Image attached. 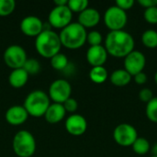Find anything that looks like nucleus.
Instances as JSON below:
<instances>
[{"instance_id": "obj_1", "label": "nucleus", "mask_w": 157, "mask_h": 157, "mask_svg": "<svg viewBox=\"0 0 157 157\" xmlns=\"http://www.w3.org/2000/svg\"><path fill=\"white\" fill-rule=\"evenodd\" d=\"M104 47L108 54L116 58H125L134 51V39L123 29L109 31L105 39Z\"/></svg>"}, {"instance_id": "obj_2", "label": "nucleus", "mask_w": 157, "mask_h": 157, "mask_svg": "<svg viewBox=\"0 0 157 157\" xmlns=\"http://www.w3.org/2000/svg\"><path fill=\"white\" fill-rule=\"evenodd\" d=\"M35 48L40 55L51 59L56 53L60 52L62 48L59 34L51 29H44L36 37Z\"/></svg>"}, {"instance_id": "obj_3", "label": "nucleus", "mask_w": 157, "mask_h": 157, "mask_svg": "<svg viewBox=\"0 0 157 157\" xmlns=\"http://www.w3.org/2000/svg\"><path fill=\"white\" fill-rule=\"evenodd\" d=\"M86 29L78 22L70 23L59 33L62 46L71 50L81 48L86 42Z\"/></svg>"}, {"instance_id": "obj_4", "label": "nucleus", "mask_w": 157, "mask_h": 157, "mask_svg": "<svg viewBox=\"0 0 157 157\" xmlns=\"http://www.w3.org/2000/svg\"><path fill=\"white\" fill-rule=\"evenodd\" d=\"M51 105V99L47 93L42 90H33L29 93L24 100L23 107L29 116L42 117Z\"/></svg>"}, {"instance_id": "obj_5", "label": "nucleus", "mask_w": 157, "mask_h": 157, "mask_svg": "<svg viewBox=\"0 0 157 157\" xmlns=\"http://www.w3.org/2000/svg\"><path fill=\"white\" fill-rule=\"evenodd\" d=\"M12 147L14 153L18 157H31L36 151L37 144L29 131L21 130L14 135Z\"/></svg>"}, {"instance_id": "obj_6", "label": "nucleus", "mask_w": 157, "mask_h": 157, "mask_svg": "<svg viewBox=\"0 0 157 157\" xmlns=\"http://www.w3.org/2000/svg\"><path fill=\"white\" fill-rule=\"evenodd\" d=\"M104 23L110 31L122 30L128 21V16L125 11L117 6H109L104 13Z\"/></svg>"}, {"instance_id": "obj_7", "label": "nucleus", "mask_w": 157, "mask_h": 157, "mask_svg": "<svg viewBox=\"0 0 157 157\" xmlns=\"http://www.w3.org/2000/svg\"><path fill=\"white\" fill-rule=\"evenodd\" d=\"M3 59L5 63L12 70L23 68L28 56L25 49L18 44L9 45L4 52Z\"/></svg>"}, {"instance_id": "obj_8", "label": "nucleus", "mask_w": 157, "mask_h": 157, "mask_svg": "<svg viewBox=\"0 0 157 157\" xmlns=\"http://www.w3.org/2000/svg\"><path fill=\"white\" fill-rule=\"evenodd\" d=\"M73 12L67 5L55 6L49 13L48 23L51 27L63 29L70 23H72Z\"/></svg>"}, {"instance_id": "obj_9", "label": "nucleus", "mask_w": 157, "mask_h": 157, "mask_svg": "<svg viewBox=\"0 0 157 157\" xmlns=\"http://www.w3.org/2000/svg\"><path fill=\"white\" fill-rule=\"evenodd\" d=\"M72 94V86L65 79H56L49 86L48 96L53 103L63 104Z\"/></svg>"}, {"instance_id": "obj_10", "label": "nucleus", "mask_w": 157, "mask_h": 157, "mask_svg": "<svg viewBox=\"0 0 157 157\" xmlns=\"http://www.w3.org/2000/svg\"><path fill=\"white\" fill-rule=\"evenodd\" d=\"M138 137L137 130L129 123L119 124L113 132L114 141L119 145L123 147L132 146Z\"/></svg>"}, {"instance_id": "obj_11", "label": "nucleus", "mask_w": 157, "mask_h": 157, "mask_svg": "<svg viewBox=\"0 0 157 157\" xmlns=\"http://www.w3.org/2000/svg\"><path fill=\"white\" fill-rule=\"evenodd\" d=\"M146 64L145 55L137 50L132 51L124 58V69L132 75L144 72V69Z\"/></svg>"}, {"instance_id": "obj_12", "label": "nucleus", "mask_w": 157, "mask_h": 157, "mask_svg": "<svg viewBox=\"0 0 157 157\" xmlns=\"http://www.w3.org/2000/svg\"><path fill=\"white\" fill-rule=\"evenodd\" d=\"M20 30L27 36L37 37L44 29V24L42 20L37 16L29 15L25 17L20 21Z\"/></svg>"}, {"instance_id": "obj_13", "label": "nucleus", "mask_w": 157, "mask_h": 157, "mask_svg": "<svg viewBox=\"0 0 157 157\" xmlns=\"http://www.w3.org/2000/svg\"><path fill=\"white\" fill-rule=\"evenodd\" d=\"M65 129L73 136H81L86 132L87 121L84 116L74 113L66 119Z\"/></svg>"}, {"instance_id": "obj_14", "label": "nucleus", "mask_w": 157, "mask_h": 157, "mask_svg": "<svg viewBox=\"0 0 157 157\" xmlns=\"http://www.w3.org/2000/svg\"><path fill=\"white\" fill-rule=\"evenodd\" d=\"M29 113L26 109L21 105H14L7 109L5 114L6 121L13 126L23 124L29 118Z\"/></svg>"}, {"instance_id": "obj_15", "label": "nucleus", "mask_w": 157, "mask_h": 157, "mask_svg": "<svg viewBox=\"0 0 157 157\" xmlns=\"http://www.w3.org/2000/svg\"><path fill=\"white\" fill-rule=\"evenodd\" d=\"M108 55L104 46H90L86 52V60L92 67L103 66L108 60Z\"/></svg>"}, {"instance_id": "obj_16", "label": "nucleus", "mask_w": 157, "mask_h": 157, "mask_svg": "<svg viewBox=\"0 0 157 157\" xmlns=\"http://www.w3.org/2000/svg\"><path fill=\"white\" fill-rule=\"evenodd\" d=\"M100 13L93 7H87L78 15V23L85 29L96 27L100 21Z\"/></svg>"}, {"instance_id": "obj_17", "label": "nucleus", "mask_w": 157, "mask_h": 157, "mask_svg": "<svg viewBox=\"0 0 157 157\" xmlns=\"http://www.w3.org/2000/svg\"><path fill=\"white\" fill-rule=\"evenodd\" d=\"M65 115H66V111L63 104L51 103V105L49 106L48 109L44 114V118L49 123L54 124L63 121Z\"/></svg>"}, {"instance_id": "obj_18", "label": "nucleus", "mask_w": 157, "mask_h": 157, "mask_svg": "<svg viewBox=\"0 0 157 157\" xmlns=\"http://www.w3.org/2000/svg\"><path fill=\"white\" fill-rule=\"evenodd\" d=\"M29 77V74L23 68H17L11 71L8 76V81L11 86L15 88H20L27 84Z\"/></svg>"}, {"instance_id": "obj_19", "label": "nucleus", "mask_w": 157, "mask_h": 157, "mask_svg": "<svg viewBox=\"0 0 157 157\" xmlns=\"http://www.w3.org/2000/svg\"><path fill=\"white\" fill-rule=\"evenodd\" d=\"M132 76L125 69H118L111 73L109 79L112 85L116 86H125L132 81Z\"/></svg>"}, {"instance_id": "obj_20", "label": "nucleus", "mask_w": 157, "mask_h": 157, "mask_svg": "<svg viewBox=\"0 0 157 157\" xmlns=\"http://www.w3.org/2000/svg\"><path fill=\"white\" fill-rule=\"evenodd\" d=\"M109 77L108 70L104 66L92 67L89 71V78L95 84H103Z\"/></svg>"}, {"instance_id": "obj_21", "label": "nucleus", "mask_w": 157, "mask_h": 157, "mask_svg": "<svg viewBox=\"0 0 157 157\" xmlns=\"http://www.w3.org/2000/svg\"><path fill=\"white\" fill-rule=\"evenodd\" d=\"M132 147L133 152L139 155H144L148 154L151 150V145L149 141L146 138H143V137H138L133 143V144L132 145Z\"/></svg>"}, {"instance_id": "obj_22", "label": "nucleus", "mask_w": 157, "mask_h": 157, "mask_svg": "<svg viewBox=\"0 0 157 157\" xmlns=\"http://www.w3.org/2000/svg\"><path fill=\"white\" fill-rule=\"evenodd\" d=\"M68 63H69L68 57L63 52H58L51 58L52 67L58 71L64 70L68 66Z\"/></svg>"}, {"instance_id": "obj_23", "label": "nucleus", "mask_w": 157, "mask_h": 157, "mask_svg": "<svg viewBox=\"0 0 157 157\" xmlns=\"http://www.w3.org/2000/svg\"><path fill=\"white\" fill-rule=\"evenodd\" d=\"M142 42L149 49L157 48V31L154 29L145 30L142 35Z\"/></svg>"}, {"instance_id": "obj_24", "label": "nucleus", "mask_w": 157, "mask_h": 157, "mask_svg": "<svg viewBox=\"0 0 157 157\" xmlns=\"http://www.w3.org/2000/svg\"><path fill=\"white\" fill-rule=\"evenodd\" d=\"M145 113L150 121L157 123V98H153V99L146 104Z\"/></svg>"}, {"instance_id": "obj_25", "label": "nucleus", "mask_w": 157, "mask_h": 157, "mask_svg": "<svg viewBox=\"0 0 157 157\" xmlns=\"http://www.w3.org/2000/svg\"><path fill=\"white\" fill-rule=\"evenodd\" d=\"M23 69L29 74V75H35L39 74L40 70V62L35 58H28L23 66Z\"/></svg>"}, {"instance_id": "obj_26", "label": "nucleus", "mask_w": 157, "mask_h": 157, "mask_svg": "<svg viewBox=\"0 0 157 157\" xmlns=\"http://www.w3.org/2000/svg\"><path fill=\"white\" fill-rule=\"evenodd\" d=\"M88 1L87 0H68L67 6L72 12L81 13L85 9L88 7Z\"/></svg>"}, {"instance_id": "obj_27", "label": "nucleus", "mask_w": 157, "mask_h": 157, "mask_svg": "<svg viewBox=\"0 0 157 157\" xmlns=\"http://www.w3.org/2000/svg\"><path fill=\"white\" fill-rule=\"evenodd\" d=\"M16 7L14 0H0V17L9 16Z\"/></svg>"}, {"instance_id": "obj_28", "label": "nucleus", "mask_w": 157, "mask_h": 157, "mask_svg": "<svg viewBox=\"0 0 157 157\" xmlns=\"http://www.w3.org/2000/svg\"><path fill=\"white\" fill-rule=\"evenodd\" d=\"M103 40V37L102 34L98 31V30H92L90 32L87 33L86 36V42H88V44L90 46H98L101 45Z\"/></svg>"}, {"instance_id": "obj_29", "label": "nucleus", "mask_w": 157, "mask_h": 157, "mask_svg": "<svg viewBox=\"0 0 157 157\" xmlns=\"http://www.w3.org/2000/svg\"><path fill=\"white\" fill-rule=\"evenodd\" d=\"M144 17L145 21L149 24L152 25L157 24V6L146 8L144 13Z\"/></svg>"}, {"instance_id": "obj_30", "label": "nucleus", "mask_w": 157, "mask_h": 157, "mask_svg": "<svg viewBox=\"0 0 157 157\" xmlns=\"http://www.w3.org/2000/svg\"><path fill=\"white\" fill-rule=\"evenodd\" d=\"M63 106L66 112H70V113L74 114L78 108V103L75 98H69L65 102L63 103Z\"/></svg>"}, {"instance_id": "obj_31", "label": "nucleus", "mask_w": 157, "mask_h": 157, "mask_svg": "<svg viewBox=\"0 0 157 157\" xmlns=\"http://www.w3.org/2000/svg\"><path fill=\"white\" fill-rule=\"evenodd\" d=\"M139 98L140 99L144 102V103H148L150 100L153 99L154 98V95H153V91L149 88H143L140 93H139Z\"/></svg>"}, {"instance_id": "obj_32", "label": "nucleus", "mask_w": 157, "mask_h": 157, "mask_svg": "<svg viewBox=\"0 0 157 157\" xmlns=\"http://www.w3.org/2000/svg\"><path fill=\"white\" fill-rule=\"evenodd\" d=\"M118 7H120L121 9H122L123 11H127L132 8V6H134V1L133 0H118L116 1V5Z\"/></svg>"}, {"instance_id": "obj_33", "label": "nucleus", "mask_w": 157, "mask_h": 157, "mask_svg": "<svg viewBox=\"0 0 157 157\" xmlns=\"http://www.w3.org/2000/svg\"><path fill=\"white\" fill-rule=\"evenodd\" d=\"M132 77H133L135 83L138 84V85H144V84L147 82V80H148V77H147L146 74L144 73V72H141V73L132 76Z\"/></svg>"}, {"instance_id": "obj_34", "label": "nucleus", "mask_w": 157, "mask_h": 157, "mask_svg": "<svg viewBox=\"0 0 157 157\" xmlns=\"http://www.w3.org/2000/svg\"><path fill=\"white\" fill-rule=\"evenodd\" d=\"M138 3L145 9L157 6V0H139Z\"/></svg>"}, {"instance_id": "obj_35", "label": "nucleus", "mask_w": 157, "mask_h": 157, "mask_svg": "<svg viewBox=\"0 0 157 157\" xmlns=\"http://www.w3.org/2000/svg\"><path fill=\"white\" fill-rule=\"evenodd\" d=\"M68 0H54L55 6H65L67 5Z\"/></svg>"}, {"instance_id": "obj_36", "label": "nucleus", "mask_w": 157, "mask_h": 157, "mask_svg": "<svg viewBox=\"0 0 157 157\" xmlns=\"http://www.w3.org/2000/svg\"><path fill=\"white\" fill-rule=\"evenodd\" d=\"M152 155L153 156H156L157 157V144H155L153 147H152Z\"/></svg>"}, {"instance_id": "obj_37", "label": "nucleus", "mask_w": 157, "mask_h": 157, "mask_svg": "<svg viewBox=\"0 0 157 157\" xmlns=\"http://www.w3.org/2000/svg\"><path fill=\"white\" fill-rule=\"evenodd\" d=\"M155 84L157 85V72L155 74Z\"/></svg>"}, {"instance_id": "obj_38", "label": "nucleus", "mask_w": 157, "mask_h": 157, "mask_svg": "<svg viewBox=\"0 0 157 157\" xmlns=\"http://www.w3.org/2000/svg\"><path fill=\"white\" fill-rule=\"evenodd\" d=\"M150 157H156V156H153V155H151V156Z\"/></svg>"}]
</instances>
